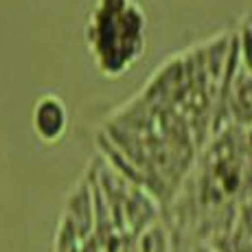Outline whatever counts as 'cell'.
<instances>
[{
    "label": "cell",
    "mask_w": 252,
    "mask_h": 252,
    "mask_svg": "<svg viewBox=\"0 0 252 252\" xmlns=\"http://www.w3.org/2000/svg\"><path fill=\"white\" fill-rule=\"evenodd\" d=\"M86 46L101 75L123 77L147 48V16L138 0H94Z\"/></svg>",
    "instance_id": "obj_1"
},
{
    "label": "cell",
    "mask_w": 252,
    "mask_h": 252,
    "mask_svg": "<svg viewBox=\"0 0 252 252\" xmlns=\"http://www.w3.org/2000/svg\"><path fill=\"white\" fill-rule=\"evenodd\" d=\"M31 127L35 138L42 143H60L68 129V108H66L64 99L53 92L37 96L31 110Z\"/></svg>",
    "instance_id": "obj_2"
},
{
    "label": "cell",
    "mask_w": 252,
    "mask_h": 252,
    "mask_svg": "<svg viewBox=\"0 0 252 252\" xmlns=\"http://www.w3.org/2000/svg\"><path fill=\"white\" fill-rule=\"evenodd\" d=\"M195 252H217V250H213V248H208V246H200Z\"/></svg>",
    "instance_id": "obj_3"
}]
</instances>
